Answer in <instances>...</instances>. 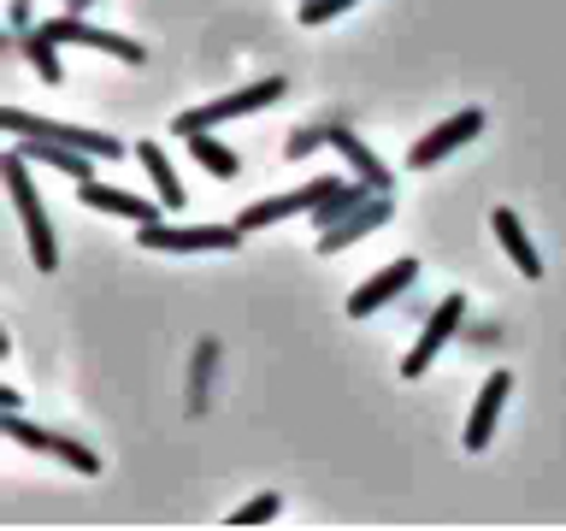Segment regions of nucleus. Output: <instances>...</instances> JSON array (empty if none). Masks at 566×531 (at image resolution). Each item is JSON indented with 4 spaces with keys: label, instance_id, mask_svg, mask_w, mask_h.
<instances>
[{
    "label": "nucleus",
    "instance_id": "15",
    "mask_svg": "<svg viewBox=\"0 0 566 531\" xmlns=\"http://www.w3.org/2000/svg\"><path fill=\"white\" fill-rule=\"evenodd\" d=\"M12 154H24L30 166H53V171L77 177V184H88V177H95V154H83V148H65V142H42V136H18V148H12Z\"/></svg>",
    "mask_w": 566,
    "mask_h": 531
},
{
    "label": "nucleus",
    "instance_id": "20",
    "mask_svg": "<svg viewBox=\"0 0 566 531\" xmlns=\"http://www.w3.org/2000/svg\"><path fill=\"white\" fill-rule=\"evenodd\" d=\"M371 195H378V189H371V184H360V177H354V184H336V189L325 195V201H318V207L307 212V219H313L318 230H331L336 219H348V212H354V207H366V201H371Z\"/></svg>",
    "mask_w": 566,
    "mask_h": 531
},
{
    "label": "nucleus",
    "instance_id": "3",
    "mask_svg": "<svg viewBox=\"0 0 566 531\" xmlns=\"http://www.w3.org/2000/svg\"><path fill=\"white\" fill-rule=\"evenodd\" d=\"M7 124L12 136H42V142H65V148H83V154H95V159H118L124 154V142L113 131H88V124H60V118H35L24 113V106H7Z\"/></svg>",
    "mask_w": 566,
    "mask_h": 531
},
{
    "label": "nucleus",
    "instance_id": "24",
    "mask_svg": "<svg viewBox=\"0 0 566 531\" xmlns=\"http://www.w3.org/2000/svg\"><path fill=\"white\" fill-rule=\"evenodd\" d=\"M348 7H360V0H301V24H331Z\"/></svg>",
    "mask_w": 566,
    "mask_h": 531
},
{
    "label": "nucleus",
    "instance_id": "23",
    "mask_svg": "<svg viewBox=\"0 0 566 531\" xmlns=\"http://www.w3.org/2000/svg\"><path fill=\"white\" fill-rule=\"evenodd\" d=\"M277 508H283V496L277 490H265V496H254V502H242L237 513H230V525H265V520H277Z\"/></svg>",
    "mask_w": 566,
    "mask_h": 531
},
{
    "label": "nucleus",
    "instance_id": "7",
    "mask_svg": "<svg viewBox=\"0 0 566 531\" xmlns=\"http://www.w3.org/2000/svg\"><path fill=\"white\" fill-rule=\"evenodd\" d=\"M42 35H48V42H60V48H65V42H77V48H101V53H113V60H124V65H142V60H148V53H142V48L130 42V35H118V30H95L83 12H60V18H48Z\"/></svg>",
    "mask_w": 566,
    "mask_h": 531
},
{
    "label": "nucleus",
    "instance_id": "1",
    "mask_svg": "<svg viewBox=\"0 0 566 531\" xmlns=\"http://www.w3.org/2000/svg\"><path fill=\"white\" fill-rule=\"evenodd\" d=\"M7 195H12L18 219H24L30 260L42 266V272H53V266H60V242H53L48 207H42V195H35V184H30V159H24V154H7Z\"/></svg>",
    "mask_w": 566,
    "mask_h": 531
},
{
    "label": "nucleus",
    "instance_id": "4",
    "mask_svg": "<svg viewBox=\"0 0 566 531\" xmlns=\"http://www.w3.org/2000/svg\"><path fill=\"white\" fill-rule=\"evenodd\" d=\"M136 242L154 254H224L242 242L237 225H136Z\"/></svg>",
    "mask_w": 566,
    "mask_h": 531
},
{
    "label": "nucleus",
    "instance_id": "17",
    "mask_svg": "<svg viewBox=\"0 0 566 531\" xmlns=\"http://www.w3.org/2000/svg\"><path fill=\"white\" fill-rule=\"evenodd\" d=\"M184 142H189L195 166L212 171L219 184H237V177H242V154H237V148H224V142L212 136V131H195V136H184Z\"/></svg>",
    "mask_w": 566,
    "mask_h": 531
},
{
    "label": "nucleus",
    "instance_id": "13",
    "mask_svg": "<svg viewBox=\"0 0 566 531\" xmlns=\"http://www.w3.org/2000/svg\"><path fill=\"white\" fill-rule=\"evenodd\" d=\"M331 148H336V154L348 159V171L360 177V184H371L378 195H389V189H396V171H389L384 159H378V154L366 148V142H360V131H354V124H331Z\"/></svg>",
    "mask_w": 566,
    "mask_h": 531
},
{
    "label": "nucleus",
    "instance_id": "14",
    "mask_svg": "<svg viewBox=\"0 0 566 531\" xmlns=\"http://www.w3.org/2000/svg\"><path fill=\"white\" fill-rule=\"evenodd\" d=\"M507 396H513V372H490V378H484V389H478V407H472L467 431H460V442H467L472 455L490 442V431H495V419H502Z\"/></svg>",
    "mask_w": 566,
    "mask_h": 531
},
{
    "label": "nucleus",
    "instance_id": "25",
    "mask_svg": "<svg viewBox=\"0 0 566 531\" xmlns=\"http://www.w3.org/2000/svg\"><path fill=\"white\" fill-rule=\"evenodd\" d=\"M18 30H35V12H30V0H12V35Z\"/></svg>",
    "mask_w": 566,
    "mask_h": 531
},
{
    "label": "nucleus",
    "instance_id": "18",
    "mask_svg": "<svg viewBox=\"0 0 566 531\" xmlns=\"http://www.w3.org/2000/svg\"><path fill=\"white\" fill-rule=\"evenodd\" d=\"M136 159H142V171L154 177V195L166 201V212H184V184H177L166 148H159V142H136Z\"/></svg>",
    "mask_w": 566,
    "mask_h": 531
},
{
    "label": "nucleus",
    "instance_id": "8",
    "mask_svg": "<svg viewBox=\"0 0 566 531\" xmlns=\"http://www.w3.org/2000/svg\"><path fill=\"white\" fill-rule=\"evenodd\" d=\"M336 184H343L336 171H331V177H313V184H301V189H290V195H272V201H254L248 212H237L230 225H237L242 237H248V230H265V225H277V219H295V212H313V207L325 201V195H331Z\"/></svg>",
    "mask_w": 566,
    "mask_h": 531
},
{
    "label": "nucleus",
    "instance_id": "11",
    "mask_svg": "<svg viewBox=\"0 0 566 531\" xmlns=\"http://www.w3.org/2000/svg\"><path fill=\"white\" fill-rule=\"evenodd\" d=\"M396 219V195H371L366 207H354L348 219H336L331 230H318V254H336V248H348V242H360V237H371L378 225H389Z\"/></svg>",
    "mask_w": 566,
    "mask_h": 531
},
{
    "label": "nucleus",
    "instance_id": "19",
    "mask_svg": "<svg viewBox=\"0 0 566 531\" xmlns=\"http://www.w3.org/2000/svg\"><path fill=\"white\" fill-rule=\"evenodd\" d=\"M219 336H201L195 343V361H189V414H207V402H212V372H219Z\"/></svg>",
    "mask_w": 566,
    "mask_h": 531
},
{
    "label": "nucleus",
    "instance_id": "6",
    "mask_svg": "<svg viewBox=\"0 0 566 531\" xmlns=\"http://www.w3.org/2000/svg\"><path fill=\"white\" fill-rule=\"evenodd\" d=\"M7 437H12V442H24V449H35V455L65 460L71 472H88V478L101 472V455H95V449H83V442H77V437H65V431H48V425H30L24 414H7Z\"/></svg>",
    "mask_w": 566,
    "mask_h": 531
},
{
    "label": "nucleus",
    "instance_id": "9",
    "mask_svg": "<svg viewBox=\"0 0 566 531\" xmlns=\"http://www.w3.org/2000/svg\"><path fill=\"white\" fill-rule=\"evenodd\" d=\"M484 106H467V113H454V118H442L437 124V131L431 136H419L413 142V148H407V166H413V171H424V166H437V159L442 154H454V148H467V142L478 136V131H484Z\"/></svg>",
    "mask_w": 566,
    "mask_h": 531
},
{
    "label": "nucleus",
    "instance_id": "16",
    "mask_svg": "<svg viewBox=\"0 0 566 531\" xmlns=\"http://www.w3.org/2000/svg\"><path fill=\"white\" fill-rule=\"evenodd\" d=\"M490 225H495V237H502V248H507V260L520 266L525 278H543V260H537V248H531V237H525L520 212H513V207H495V212H490Z\"/></svg>",
    "mask_w": 566,
    "mask_h": 531
},
{
    "label": "nucleus",
    "instance_id": "5",
    "mask_svg": "<svg viewBox=\"0 0 566 531\" xmlns=\"http://www.w3.org/2000/svg\"><path fill=\"white\" fill-rule=\"evenodd\" d=\"M460 325H467V295L449 290L431 313H424V331H419V343L407 348L401 378H424V372H431V361L442 354V343H449V336H460Z\"/></svg>",
    "mask_w": 566,
    "mask_h": 531
},
{
    "label": "nucleus",
    "instance_id": "12",
    "mask_svg": "<svg viewBox=\"0 0 566 531\" xmlns=\"http://www.w3.org/2000/svg\"><path fill=\"white\" fill-rule=\"evenodd\" d=\"M77 201L83 207H95V212H118V219H136V225H159L166 219V201H142V195L130 189H113V184H77Z\"/></svg>",
    "mask_w": 566,
    "mask_h": 531
},
{
    "label": "nucleus",
    "instance_id": "22",
    "mask_svg": "<svg viewBox=\"0 0 566 531\" xmlns=\"http://www.w3.org/2000/svg\"><path fill=\"white\" fill-rule=\"evenodd\" d=\"M331 142V124H301V131L283 136V159H307L313 148H325Z\"/></svg>",
    "mask_w": 566,
    "mask_h": 531
},
{
    "label": "nucleus",
    "instance_id": "10",
    "mask_svg": "<svg viewBox=\"0 0 566 531\" xmlns=\"http://www.w3.org/2000/svg\"><path fill=\"white\" fill-rule=\"evenodd\" d=\"M413 278H419V260L413 254H401V260H389L384 272H371L360 290L348 295V319H371L384 308V301H396V295H407L413 290Z\"/></svg>",
    "mask_w": 566,
    "mask_h": 531
},
{
    "label": "nucleus",
    "instance_id": "2",
    "mask_svg": "<svg viewBox=\"0 0 566 531\" xmlns=\"http://www.w3.org/2000/svg\"><path fill=\"white\" fill-rule=\"evenodd\" d=\"M283 88H290V77H254V83L230 88V95H219V101H207V106H189V113H177V118H171V131H177V136H195V131H207V124L248 118V113H260V106L283 101Z\"/></svg>",
    "mask_w": 566,
    "mask_h": 531
},
{
    "label": "nucleus",
    "instance_id": "21",
    "mask_svg": "<svg viewBox=\"0 0 566 531\" xmlns=\"http://www.w3.org/2000/svg\"><path fill=\"white\" fill-rule=\"evenodd\" d=\"M18 53L35 65V77L42 83H65V65H60V42H48L42 35V24L35 30H18Z\"/></svg>",
    "mask_w": 566,
    "mask_h": 531
}]
</instances>
